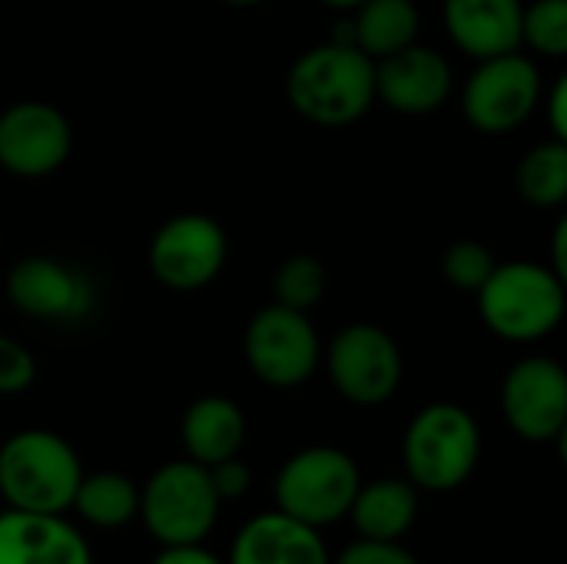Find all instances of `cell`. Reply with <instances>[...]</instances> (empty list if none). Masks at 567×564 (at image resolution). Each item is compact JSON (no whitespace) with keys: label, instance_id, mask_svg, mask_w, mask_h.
I'll return each instance as SVG.
<instances>
[{"label":"cell","instance_id":"f1b7e54d","mask_svg":"<svg viewBox=\"0 0 567 564\" xmlns=\"http://www.w3.org/2000/svg\"><path fill=\"white\" fill-rule=\"evenodd\" d=\"M542 103H545V113H548V130L555 140H565L567 143V76H558L551 93L545 96L542 93Z\"/></svg>","mask_w":567,"mask_h":564},{"label":"cell","instance_id":"4fadbf2b","mask_svg":"<svg viewBox=\"0 0 567 564\" xmlns=\"http://www.w3.org/2000/svg\"><path fill=\"white\" fill-rule=\"evenodd\" d=\"M455 90V70L445 53L425 43H409L375 60V100L399 116L439 113Z\"/></svg>","mask_w":567,"mask_h":564},{"label":"cell","instance_id":"44dd1931","mask_svg":"<svg viewBox=\"0 0 567 564\" xmlns=\"http://www.w3.org/2000/svg\"><path fill=\"white\" fill-rule=\"evenodd\" d=\"M70 509L90 529L116 532L140 519V489L123 472H93V475L83 472Z\"/></svg>","mask_w":567,"mask_h":564},{"label":"cell","instance_id":"8992f818","mask_svg":"<svg viewBox=\"0 0 567 564\" xmlns=\"http://www.w3.org/2000/svg\"><path fill=\"white\" fill-rule=\"evenodd\" d=\"M219 509L209 469L193 459L159 465L140 492V519L159 545H203Z\"/></svg>","mask_w":567,"mask_h":564},{"label":"cell","instance_id":"2e32d148","mask_svg":"<svg viewBox=\"0 0 567 564\" xmlns=\"http://www.w3.org/2000/svg\"><path fill=\"white\" fill-rule=\"evenodd\" d=\"M226 564H332V558L319 529L302 525L276 509L249 519L239 529Z\"/></svg>","mask_w":567,"mask_h":564},{"label":"cell","instance_id":"4dcf8cb0","mask_svg":"<svg viewBox=\"0 0 567 564\" xmlns=\"http://www.w3.org/2000/svg\"><path fill=\"white\" fill-rule=\"evenodd\" d=\"M561 279H567V219H561L555 226V236H551V263H548Z\"/></svg>","mask_w":567,"mask_h":564},{"label":"cell","instance_id":"d6986e66","mask_svg":"<svg viewBox=\"0 0 567 564\" xmlns=\"http://www.w3.org/2000/svg\"><path fill=\"white\" fill-rule=\"evenodd\" d=\"M349 519L359 539L402 542L419 519V489L409 479H379L359 489Z\"/></svg>","mask_w":567,"mask_h":564},{"label":"cell","instance_id":"277c9868","mask_svg":"<svg viewBox=\"0 0 567 564\" xmlns=\"http://www.w3.org/2000/svg\"><path fill=\"white\" fill-rule=\"evenodd\" d=\"M482 459V429L458 402H432L415 412L402 439L405 479L419 492L462 489Z\"/></svg>","mask_w":567,"mask_h":564},{"label":"cell","instance_id":"3957f363","mask_svg":"<svg viewBox=\"0 0 567 564\" xmlns=\"http://www.w3.org/2000/svg\"><path fill=\"white\" fill-rule=\"evenodd\" d=\"M80 479L76 449L50 429H23L0 445V499L10 509L66 515Z\"/></svg>","mask_w":567,"mask_h":564},{"label":"cell","instance_id":"ffe728a7","mask_svg":"<svg viewBox=\"0 0 567 564\" xmlns=\"http://www.w3.org/2000/svg\"><path fill=\"white\" fill-rule=\"evenodd\" d=\"M352 40L372 60H382L422 33V13L412 0H365L352 13Z\"/></svg>","mask_w":567,"mask_h":564},{"label":"cell","instance_id":"8fae6325","mask_svg":"<svg viewBox=\"0 0 567 564\" xmlns=\"http://www.w3.org/2000/svg\"><path fill=\"white\" fill-rule=\"evenodd\" d=\"M73 153L70 116L47 100H17L0 110V170L17 180H43Z\"/></svg>","mask_w":567,"mask_h":564},{"label":"cell","instance_id":"cb8c5ba5","mask_svg":"<svg viewBox=\"0 0 567 564\" xmlns=\"http://www.w3.org/2000/svg\"><path fill=\"white\" fill-rule=\"evenodd\" d=\"M522 43L542 57H567V0H532L522 10Z\"/></svg>","mask_w":567,"mask_h":564},{"label":"cell","instance_id":"5b68a950","mask_svg":"<svg viewBox=\"0 0 567 564\" xmlns=\"http://www.w3.org/2000/svg\"><path fill=\"white\" fill-rule=\"evenodd\" d=\"M359 489L362 472L349 452L336 445H309L279 469L272 495L279 512L322 532L349 519Z\"/></svg>","mask_w":567,"mask_h":564},{"label":"cell","instance_id":"d4e9b609","mask_svg":"<svg viewBox=\"0 0 567 564\" xmlns=\"http://www.w3.org/2000/svg\"><path fill=\"white\" fill-rule=\"evenodd\" d=\"M495 253L478 243V239H455L445 256H442V273L445 279L455 286V289H465V293H478V286L492 276L495 269Z\"/></svg>","mask_w":567,"mask_h":564},{"label":"cell","instance_id":"4316f807","mask_svg":"<svg viewBox=\"0 0 567 564\" xmlns=\"http://www.w3.org/2000/svg\"><path fill=\"white\" fill-rule=\"evenodd\" d=\"M332 564H419L409 548H402L399 542H372V539H359L349 548H342V555Z\"/></svg>","mask_w":567,"mask_h":564},{"label":"cell","instance_id":"484cf974","mask_svg":"<svg viewBox=\"0 0 567 564\" xmlns=\"http://www.w3.org/2000/svg\"><path fill=\"white\" fill-rule=\"evenodd\" d=\"M37 382V359L33 352L0 332V396H20Z\"/></svg>","mask_w":567,"mask_h":564},{"label":"cell","instance_id":"ba28073f","mask_svg":"<svg viewBox=\"0 0 567 564\" xmlns=\"http://www.w3.org/2000/svg\"><path fill=\"white\" fill-rule=\"evenodd\" d=\"M542 103V70L522 50L478 60L472 76L462 86L465 120L485 133L502 136L532 120Z\"/></svg>","mask_w":567,"mask_h":564},{"label":"cell","instance_id":"7a4b0ae2","mask_svg":"<svg viewBox=\"0 0 567 564\" xmlns=\"http://www.w3.org/2000/svg\"><path fill=\"white\" fill-rule=\"evenodd\" d=\"M478 316L488 332L505 342H542L561 322L567 309L565 279L535 259L495 263L492 276L475 293Z\"/></svg>","mask_w":567,"mask_h":564},{"label":"cell","instance_id":"1f68e13d","mask_svg":"<svg viewBox=\"0 0 567 564\" xmlns=\"http://www.w3.org/2000/svg\"><path fill=\"white\" fill-rule=\"evenodd\" d=\"M322 7H329V10H339V13H352L359 3H365V0H319Z\"/></svg>","mask_w":567,"mask_h":564},{"label":"cell","instance_id":"d6a6232c","mask_svg":"<svg viewBox=\"0 0 567 564\" xmlns=\"http://www.w3.org/2000/svg\"><path fill=\"white\" fill-rule=\"evenodd\" d=\"M219 3H226V7H259L266 0H219Z\"/></svg>","mask_w":567,"mask_h":564},{"label":"cell","instance_id":"9a60e30c","mask_svg":"<svg viewBox=\"0 0 567 564\" xmlns=\"http://www.w3.org/2000/svg\"><path fill=\"white\" fill-rule=\"evenodd\" d=\"M0 564H93V552L63 515L7 509L0 515Z\"/></svg>","mask_w":567,"mask_h":564},{"label":"cell","instance_id":"6da1fadb","mask_svg":"<svg viewBox=\"0 0 567 564\" xmlns=\"http://www.w3.org/2000/svg\"><path fill=\"white\" fill-rule=\"evenodd\" d=\"M286 100L316 126H352L375 103V60L352 43H316L292 60Z\"/></svg>","mask_w":567,"mask_h":564},{"label":"cell","instance_id":"f546056e","mask_svg":"<svg viewBox=\"0 0 567 564\" xmlns=\"http://www.w3.org/2000/svg\"><path fill=\"white\" fill-rule=\"evenodd\" d=\"M150 564H226L206 552L203 545H163V552Z\"/></svg>","mask_w":567,"mask_h":564},{"label":"cell","instance_id":"7c38bea8","mask_svg":"<svg viewBox=\"0 0 567 564\" xmlns=\"http://www.w3.org/2000/svg\"><path fill=\"white\" fill-rule=\"evenodd\" d=\"M502 416L525 442H561L567 432V372L551 356L518 359L502 382Z\"/></svg>","mask_w":567,"mask_h":564},{"label":"cell","instance_id":"52a82bcc","mask_svg":"<svg viewBox=\"0 0 567 564\" xmlns=\"http://www.w3.org/2000/svg\"><path fill=\"white\" fill-rule=\"evenodd\" d=\"M243 356L259 382L272 389H296L316 376L322 362V339L309 312L269 302L246 322Z\"/></svg>","mask_w":567,"mask_h":564},{"label":"cell","instance_id":"30bf717a","mask_svg":"<svg viewBox=\"0 0 567 564\" xmlns=\"http://www.w3.org/2000/svg\"><path fill=\"white\" fill-rule=\"evenodd\" d=\"M229 256V236L209 213H176L150 239L146 263L159 286L173 293L206 289Z\"/></svg>","mask_w":567,"mask_h":564},{"label":"cell","instance_id":"603a6c76","mask_svg":"<svg viewBox=\"0 0 567 564\" xmlns=\"http://www.w3.org/2000/svg\"><path fill=\"white\" fill-rule=\"evenodd\" d=\"M329 289V269L319 256L296 253L282 259L272 273V302L309 312L322 302Z\"/></svg>","mask_w":567,"mask_h":564},{"label":"cell","instance_id":"83f0119b","mask_svg":"<svg viewBox=\"0 0 567 564\" xmlns=\"http://www.w3.org/2000/svg\"><path fill=\"white\" fill-rule=\"evenodd\" d=\"M209 479H213L219 502H239L252 489V472L239 455H233L219 465H209Z\"/></svg>","mask_w":567,"mask_h":564},{"label":"cell","instance_id":"5bb4252c","mask_svg":"<svg viewBox=\"0 0 567 564\" xmlns=\"http://www.w3.org/2000/svg\"><path fill=\"white\" fill-rule=\"evenodd\" d=\"M7 299L17 312L43 322H80L93 309V286L53 256H23L7 273Z\"/></svg>","mask_w":567,"mask_h":564},{"label":"cell","instance_id":"9c48e42d","mask_svg":"<svg viewBox=\"0 0 567 564\" xmlns=\"http://www.w3.org/2000/svg\"><path fill=\"white\" fill-rule=\"evenodd\" d=\"M326 366L336 392L362 409L385 406L399 392L405 372L399 342L375 322L342 326L329 342Z\"/></svg>","mask_w":567,"mask_h":564},{"label":"cell","instance_id":"7402d4cb","mask_svg":"<svg viewBox=\"0 0 567 564\" xmlns=\"http://www.w3.org/2000/svg\"><path fill=\"white\" fill-rule=\"evenodd\" d=\"M515 186L525 203L538 209H558L567 203V143L565 140H545L535 143L515 173Z\"/></svg>","mask_w":567,"mask_h":564},{"label":"cell","instance_id":"e0dca14e","mask_svg":"<svg viewBox=\"0 0 567 564\" xmlns=\"http://www.w3.org/2000/svg\"><path fill=\"white\" fill-rule=\"evenodd\" d=\"M525 0H445L442 17L452 43L478 60L522 50Z\"/></svg>","mask_w":567,"mask_h":564},{"label":"cell","instance_id":"ac0fdd59","mask_svg":"<svg viewBox=\"0 0 567 564\" xmlns=\"http://www.w3.org/2000/svg\"><path fill=\"white\" fill-rule=\"evenodd\" d=\"M246 432H249L246 412L229 396H203V399L189 402V409L183 412V422H179V439H183L186 459H193L206 469L239 455L246 445Z\"/></svg>","mask_w":567,"mask_h":564}]
</instances>
